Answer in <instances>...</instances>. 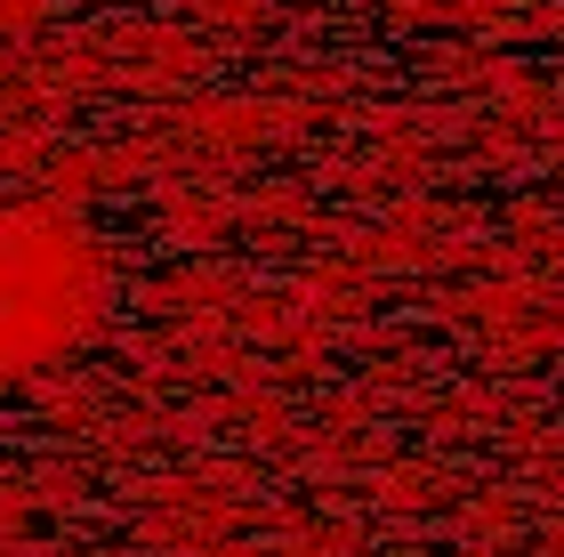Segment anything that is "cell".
<instances>
[{
    "label": "cell",
    "mask_w": 564,
    "mask_h": 557,
    "mask_svg": "<svg viewBox=\"0 0 564 557\" xmlns=\"http://www.w3.org/2000/svg\"><path fill=\"white\" fill-rule=\"evenodd\" d=\"M97 267L82 235L48 218H0V372H24L82 332Z\"/></svg>",
    "instance_id": "obj_1"
}]
</instances>
